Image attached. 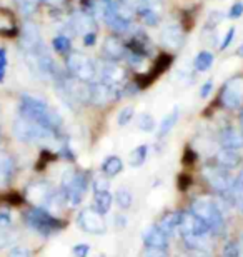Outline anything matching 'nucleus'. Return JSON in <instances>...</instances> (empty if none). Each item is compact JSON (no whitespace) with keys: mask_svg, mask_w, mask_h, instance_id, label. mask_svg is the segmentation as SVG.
<instances>
[{"mask_svg":"<svg viewBox=\"0 0 243 257\" xmlns=\"http://www.w3.org/2000/svg\"><path fill=\"white\" fill-rule=\"evenodd\" d=\"M211 87H213V84H211V82H205V84L201 85V89H200V97H201V99H206V97L210 95Z\"/></svg>","mask_w":243,"mask_h":257,"instance_id":"obj_44","label":"nucleus"},{"mask_svg":"<svg viewBox=\"0 0 243 257\" xmlns=\"http://www.w3.org/2000/svg\"><path fill=\"white\" fill-rule=\"evenodd\" d=\"M67 67H69V70L72 74L82 82H94L95 75H98L97 64L90 57H87L85 54H80V52H72L69 55Z\"/></svg>","mask_w":243,"mask_h":257,"instance_id":"obj_6","label":"nucleus"},{"mask_svg":"<svg viewBox=\"0 0 243 257\" xmlns=\"http://www.w3.org/2000/svg\"><path fill=\"white\" fill-rule=\"evenodd\" d=\"M233 37H235V27H230L228 29V32L225 34V37H223V40H221V44H220V50H225L228 45L231 44V40H233Z\"/></svg>","mask_w":243,"mask_h":257,"instance_id":"obj_42","label":"nucleus"},{"mask_svg":"<svg viewBox=\"0 0 243 257\" xmlns=\"http://www.w3.org/2000/svg\"><path fill=\"white\" fill-rule=\"evenodd\" d=\"M90 89V102L97 105L108 104V102L115 100V87H108L103 82H95V84L89 85Z\"/></svg>","mask_w":243,"mask_h":257,"instance_id":"obj_16","label":"nucleus"},{"mask_svg":"<svg viewBox=\"0 0 243 257\" xmlns=\"http://www.w3.org/2000/svg\"><path fill=\"white\" fill-rule=\"evenodd\" d=\"M243 15V2H236L231 5V9L228 10V17L230 19H240Z\"/></svg>","mask_w":243,"mask_h":257,"instance_id":"obj_39","label":"nucleus"},{"mask_svg":"<svg viewBox=\"0 0 243 257\" xmlns=\"http://www.w3.org/2000/svg\"><path fill=\"white\" fill-rule=\"evenodd\" d=\"M203 176L206 181L210 182V186L216 189L218 192H231V187H233L235 177L226 171V169H213L208 167L203 171Z\"/></svg>","mask_w":243,"mask_h":257,"instance_id":"obj_11","label":"nucleus"},{"mask_svg":"<svg viewBox=\"0 0 243 257\" xmlns=\"http://www.w3.org/2000/svg\"><path fill=\"white\" fill-rule=\"evenodd\" d=\"M192 214L208 225L211 234H220L225 227V217L218 200L211 197H198L192 204Z\"/></svg>","mask_w":243,"mask_h":257,"instance_id":"obj_4","label":"nucleus"},{"mask_svg":"<svg viewBox=\"0 0 243 257\" xmlns=\"http://www.w3.org/2000/svg\"><path fill=\"white\" fill-rule=\"evenodd\" d=\"M15 240V234L12 230H9V227H2L0 225V249H5L9 245H12Z\"/></svg>","mask_w":243,"mask_h":257,"instance_id":"obj_33","label":"nucleus"},{"mask_svg":"<svg viewBox=\"0 0 243 257\" xmlns=\"http://www.w3.org/2000/svg\"><path fill=\"white\" fill-rule=\"evenodd\" d=\"M236 55H240V57H243V45H240L238 50H236Z\"/></svg>","mask_w":243,"mask_h":257,"instance_id":"obj_49","label":"nucleus"},{"mask_svg":"<svg viewBox=\"0 0 243 257\" xmlns=\"http://www.w3.org/2000/svg\"><path fill=\"white\" fill-rule=\"evenodd\" d=\"M14 136L25 144H52L55 141V134L52 128L44 127L37 122L20 115L14 122Z\"/></svg>","mask_w":243,"mask_h":257,"instance_id":"obj_2","label":"nucleus"},{"mask_svg":"<svg viewBox=\"0 0 243 257\" xmlns=\"http://www.w3.org/2000/svg\"><path fill=\"white\" fill-rule=\"evenodd\" d=\"M220 144L223 149H231V151L243 149V134L233 127H226L220 132Z\"/></svg>","mask_w":243,"mask_h":257,"instance_id":"obj_18","label":"nucleus"},{"mask_svg":"<svg viewBox=\"0 0 243 257\" xmlns=\"http://www.w3.org/2000/svg\"><path fill=\"white\" fill-rule=\"evenodd\" d=\"M115 202H117V205L120 209H130V205H132V202H133V195H132V192H130V189H127V187H120L117 191V194H115Z\"/></svg>","mask_w":243,"mask_h":257,"instance_id":"obj_28","label":"nucleus"},{"mask_svg":"<svg viewBox=\"0 0 243 257\" xmlns=\"http://www.w3.org/2000/svg\"><path fill=\"white\" fill-rule=\"evenodd\" d=\"M238 255H240V247L235 242H230L225 245L223 257H238Z\"/></svg>","mask_w":243,"mask_h":257,"instance_id":"obj_40","label":"nucleus"},{"mask_svg":"<svg viewBox=\"0 0 243 257\" xmlns=\"http://www.w3.org/2000/svg\"><path fill=\"white\" fill-rule=\"evenodd\" d=\"M98 75H100V82H103L108 87H117L120 82L125 79V70L115 62H102L97 65Z\"/></svg>","mask_w":243,"mask_h":257,"instance_id":"obj_12","label":"nucleus"},{"mask_svg":"<svg viewBox=\"0 0 243 257\" xmlns=\"http://www.w3.org/2000/svg\"><path fill=\"white\" fill-rule=\"evenodd\" d=\"M108 187H110V182H108V179H107V177H103V176L95 177V181H94V189H95V192L108 191Z\"/></svg>","mask_w":243,"mask_h":257,"instance_id":"obj_36","label":"nucleus"},{"mask_svg":"<svg viewBox=\"0 0 243 257\" xmlns=\"http://www.w3.org/2000/svg\"><path fill=\"white\" fill-rule=\"evenodd\" d=\"M87 176L82 172H77L74 169H67L62 174V192L65 200L70 205H79L85 197L87 191Z\"/></svg>","mask_w":243,"mask_h":257,"instance_id":"obj_5","label":"nucleus"},{"mask_svg":"<svg viewBox=\"0 0 243 257\" xmlns=\"http://www.w3.org/2000/svg\"><path fill=\"white\" fill-rule=\"evenodd\" d=\"M238 247H240V255L243 257V237L240 239V245H238Z\"/></svg>","mask_w":243,"mask_h":257,"instance_id":"obj_50","label":"nucleus"},{"mask_svg":"<svg viewBox=\"0 0 243 257\" xmlns=\"http://www.w3.org/2000/svg\"><path fill=\"white\" fill-rule=\"evenodd\" d=\"M160 42H162L167 49L177 50L183 45V32L182 27L175 22H170L163 25L162 32H160Z\"/></svg>","mask_w":243,"mask_h":257,"instance_id":"obj_14","label":"nucleus"},{"mask_svg":"<svg viewBox=\"0 0 243 257\" xmlns=\"http://www.w3.org/2000/svg\"><path fill=\"white\" fill-rule=\"evenodd\" d=\"M20 115L27 117V119L37 122V124L49 127L52 131L59 128L64 120L59 115V112L52 109L49 102L42 99V97L35 94H24L22 95V104H20Z\"/></svg>","mask_w":243,"mask_h":257,"instance_id":"obj_1","label":"nucleus"},{"mask_svg":"<svg viewBox=\"0 0 243 257\" xmlns=\"http://www.w3.org/2000/svg\"><path fill=\"white\" fill-rule=\"evenodd\" d=\"M44 45L42 37H40V30L35 24L25 22L22 29V35H20V49L22 52H32V50L39 49Z\"/></svg>","mask_w":243,"mask_h":257,"instance_id":"obj_13","label":"nucleus"},{"mask_svg":"<svg viewBox=\"0 0 243 257\" xmlns=\"http://www.w3.org/2000/svg\"><path fill=\"white\" fill-rule=\"evenodd\" d=\"M180 232H182L185 242L190 249H203L208 247V237L211 234L210 227L203 220L196 217L195 214L188 212L183 214L182 225H180Z\"/></svg>","mask_w":243,"mask_h":257,"instance_id":"obj_3","label":"nucleus"},{"mask_svg":"<svg viewBox=\"0 0 243 257\" xmlns=\"http://www.w3.org/2000/svg\"><path fill=\"white\" fill-rule=\"evenodd\" d=\"M42 2L49 4V5H54V7H59V5L64 2V0H42Z\"/></svg>","mask_w":243,"mask_h":257,"instance_id":"obj_48","label":"nucleus"},{"mask_svg":"<svg viewBox=\"0 0 243 257\" xmlns=\"http://www.w3.org/2000/svg\"><path fill=\"white\" fill-rule=\"evenodd\" d=\"M211 64H213V55H211L208 50H201V52L196 55L195 60H193V65H195V69L198 70V72H205V70H208Z\"/></svg>","mask_w":243,"mask_h":257,"instance_id":"obj_26","label":"nucleus"},{"mask_svg":"<svg viewBox=\"0 0 243 257\" xmlns=\"http://www.w3.org/2000/svg\"><path fill=\"white\" fill-rule=\"evenodd\" d=\"M243 102V77H231L221 92V104L226 109H238Z\"/></svg>","mask_w":243,"mask_h":257,"instance_id":"obj_9","label":"nucleus"},{"mask_svg":"<svg viewBox=\"0 0 243 257\" xmlns=\"http://www.w3.org/2000/svg\"><path fill=\"white\" fill-rule=\"evenodd\" d=\"M140 257H168L167 250L165 249H155V247H147L142 252Z\"/></svg>","mask_w":243,"mask_h":257,"instance_id":"obj_37","label":"nucleus"},{"mask_svg":"<svg viewBox=\"0 0 243 257\" xmlns=\"http://www.w3.org/2000/svg\"><path fill=\"white\" fill-rule=\"evenodd\" d=\"M0 137H2V128H0Z\"/></svg>","mask_w":243,"mask_h":257,"instance_id":"obj_52","label":"nucleus"},{"mask_svg":"<svg viewBox=\"0 0 243 257\" xmlns=\"http://www.w3.org/2000/svg\"><path fill=\"white\" fill-rule=\"evenodd\" d=\"M103 52H105L108 59L118 60L125 52V49H123L122 42L117 37H107L105 42H103Z\"/></svg>","mask_w":243,"mask_h":257,"instance_id":"obj_20","label":"nucleus"},{"mask_svg":"<svg viewBox=\"0 0 243 257\" xmlns=\"http://www.w3.org/2000/svg\"><path fill=\"white\" fill-rule=\"evenodd\" d=\"M127 4L130 5V7L138 12V10L142 9H152V10H160L162 7V0H127Z\"/></svg>","mask_w":243,"mask_h":257,"instance_id":"obj_29","label":"nucleus"},{"mask_svg":"<svg viewBox=\"0 0 243 257\" xmlns=\"http://www.w3.org/2000/svg\"><path fill=\"white\" fill-rule=\"evenodd\" d=\"M155 119L152 114H142L138 117V127H140V131L143 132H153L155 131Z\"/></svg>","mask_w":243,"mask_h":257,"instance_id":"obj_32","label":"nucleus"},{"mask_svg":"<svg viewBox=\"0 0 243 257\" xmlns=\"http://www.w3.org/2000/svg\"><path fill=\"white\" fill-rule=\"evenodd\" d=\"M7 257H30V254L25 247H19V245H15V247H12V250L9 252Z\"/></svg>","mask_w":243,"mask_h":257,"instance_id":"obj_43","label":"nucleus"},{"mask_svg":"<svg viewBox=\"0 0 243 257\" xmlns=\"http://www.w3.org/2000/svg\"><path fill=\"white\" fill-rule=\"evenodd\" d=\"M138 15H140V19H142V22L143 24H147V25H157L158 24V20H160V15L157 10H152V9H142V10H138L137 12Z\"/></svg>","mask_w":243,"mask_h":257,"instance_id":"obj_30","label":"nucleus"},{"mask_svg":"<svg viewBox=\"0 0 243 257\" xmlns=\"http://www.w3.org/2000/svg\"><path fill=\"white\" fill-rule=\"evenodd\" d=\"M14 176V161L5 154H0V184H9Z\"/></svg>","mask_w":243,"mask_h":257,"instance_id":"obj_25","label":"nucleus"},{"mask_svg":"<svg viewBox=\"0 0 243 257\" xmlns=\"http://www.w3.org/2000/svg\"><path fill=\"white\" fill-rule=\"evenodd\" d=\"M27 197L37 205L45 210L52 209L57 205L62 195L55 192V189L50 186L49 182H34L27 187Z\"/></svg>","mask_w":243,"mask_h":257,"instance_id":"obj_7","label":"nucleus"},{"mask_svg":"<svg viewBox=\"0 0 243 257\" xmlns=\"http://www.w3.org/2000/svg\"><path fill=\"white\" fill-rule=\"evenodd\" d=\"M17 2H19L24 14H32L35 10V7H37L39 0H17Z\"/></svg>","mask_w":243,"mask_h":257,"instance_id":"obj_35","label":"nucleus"},{"mask_svg":"<svg viewBox=\"0 0 243 257\" xmlns=\"http://www.w3.org/2000/svg\"><path fill=\"white\" fill-rule=\"evenodd\" d=\"M75 257H87L90 252V245L89 244H77L74 249H72Z\"/></svg>","mask_w":243,"mask_h":257,"instance_id":"obj_38","label":"nucleus"},{"mask_svg":"<svg viewBox=\"0 0 243 257\" xmlns=\"http://www.w3.org/2000/svg\"><path fill=\"white\" fill-rule=\"evenodd\" d=\"M69 25H70L72 32L79 34V35H82V37H84L85 34H89V32H95L94 19L89 17L85 12H75L74 15H72Z\"/></svg>","mask_w":243,"mask_h":257,"instance_id":"obj_17","label":"nucleus"},{"mask_svg":"<svg viewBox=\"0 0 243 257\" xmlns=\"http://www.w3.org/2000/svg\"><path fill=\"white\" fill-rule=\"evenodd\" d=\"M133 115H135V109H133L132 105H127V107H123V109L118 112V117H117V122H118V125L123 127V125H127L128 122H130L133 119Z\"/></svg>","mask_w":243,"mask_h":257,"instance_id":"obj_31","label":"nucleus"},{"mask_svg":"<svg viewBox=\"0 0 243 257\" xmlns=\"http://www.w3.org/2000/svg\"><path fill=\"white\" fill-rule=\"evenodd\" d=\"M182 220H183V214L182 212H167L162 219H160L158 227L170 237V235H173L177 230H180Z\"/></svg>","mask_w":243,"mask_h":257,"instance_id":"obj_19","label":"nucleus"},{"mask_svg":"<svg viewBox=\"0 0 243 257\" xmlns=\"http://www.w3.org/2000/svg\"><path fill=\"white\" fill-rule=\"evenodd\" d=\"M112 202H113V195L108 192V191H100V192H95L94 195V205H95V210L98 214H107L108 210L112 207Z\"/></svg>","mask_w":243,"mask_h":257,"instance_id":"obj_22","label":"nucleus"},{"mask_svg":"<svg viewBox=\"0 0 243 257\" xmlns=\"http://www.w3.org/2000/svg\"><path fill=\"white\" fill-rule=\"evenodd\" d=\"M147 156H148V147L147 146H138L135 147L133 151L130 152V166L132 167H140L143 162L147 161Z\"/></svg>","mask_w":243,"mask_h":257,"instance_id":"obj_27","label":"nucleus"},{"mask_svg":"<svg viewBox=\"0 0 243 257\" xmlns=\"http://www.w3.org/2000/svg\"><path fill=\"white\" fill-rule=\"evenodd\" d=\"M143 244L145 247H155V249H167L168 245V235L158 227V224H152L147 227L142 234Z\"/></svg>","mask_w":243,"mask_h":257,"instance_id":"obj_15","label":"nucleus"},{"mask_svg":"<svg viewBox=\"0 0 243 257\" xmlns=\"http://www.w3.org/2000/svg\"><path fill=\"white\" fill-rule=\"evenodd\" d=\"M187 257H210V254L203 249H190Z\"/></svg>","mask_w":243,"mask_h":257,"instance_id":"obj_45","label":"nucleus"},{"mask_svg":"<svg viewBox=\"0 0 243 257\" xmlns=\"http://www.w3.org/2000/svg\"><path fill=\"white\" fill-rule=\"evenodd\" d=\"M178 117H180V109L178 107H173L172 112H170V114L162 120V124H160V128H158V137L160 139L168 136V134L172 132V128L178 122Z\"/></svg>","mask_w":243,"mask_h":257,"instance_id":"obj_24","label":"nucleus"},{"mask_svg":"<svg viewBox=\"0 0 243 257\" xmlns=\"http://www.w3.org/2000/svg\"><path fill=\"white\" fill-rule=\"evenodd\" d=\"M27 224H30L35 230H39L44 235H49L52 230L57 229V220L52 217L49 210L42 207L32 209L30 212H27Z\"/></svg>","mask_w":243,"mask_h":257,"instance_id":"obj_10","label":"nucleus"},{"mask_svg":"<svg viewBox=\"0 0 243 257\" xmlns=\"http://www.w3.org/2000/svg\"><path fill=\"white\" fill-rule=\"evenodd\" d=\"M52 45H54V49L60 54H65L70 50V40H69V37H65V35H59V37H55Z\"/></svg>","mask_w":243,"mask_h":257,"instance_id":"obj_34","label":"nucleus"},{"mask_svg":"<svg viewBox=\"0 0 243 257\" xmlns=\"http://www.w3.org/2000/svg\"><path fill=\"white\" fill-rule=\"evenodd\" d=\"M216 161L223 169H233L240 164V156L231 149H221V151L216 154Z\"/></svg>","mask_w":243,"mask_h":257,"instance_id":"obj_21","label":"nucleus"},{"mask_svg":"<svg viewBox=\"0 0 243 257\" xmlns=\"http://www.w3.org/2000/svg\"><path fill=\"white\" fill-rule=\"evenodd\" d=\"M10 222H12L10 215L7 212H0V225L2 227H10Z\"/></svg>","mask_w":243,"mask_h":257,"instance_id":"obj_47","label":"nucleus"},{"mask_svg":"<svg viewBox=\"0 0 243 257\" xmlns=\"http://www.w3.org/2000/svg\"><path fill=\"white\" fill-rule=\"evenodd\" d=\"M77 224L82 230L89 234L102 235L107 232V224L103 220L102 214H98L95 209H84L77 215Z\"/></svg>","mask_w":243,"mask_h":257,"instance_id":"obj_8","label":"nucleus"},{"mask_svg":"<svg viewBox=\"0 0 243 257\" xmlns=\"http://www.w3.org/2000/svg\"><path fill=\"white\" fill-rule=\"evenodd\" d=\"M102 171L108 177H113V176H117V174H120L123 171L122 159L117 156H108L102 164Z\"/></svg>","mask_w":243,"mask_h":257,"instance_id":"obj_23","label":"nucleus"},{"mask_svg":"<svg viewBox=\"0 0 243 257\" xmlns=\"http://www.w3.org/2000/svg\"><path fill=\"white\" fill-rule=\"evenodd\" d=\"M240 124H241V128H243V110H241V114H240Z\"/></svg>","mask_w":243,"mask_h":257,"instance_id":"obj_51","label":"nucleus"},{"mask_svg":"<svg viewBox=\"0 0 243 257\" xmlns=\"http://www.w3.org/2000/svg\"><path fill=\"white\" fill-rule=\"evenodd\" d=\"M82 39H84V44L85 45H94L95 40H97V34L95 32H89V34H85Z\"/></svg>","mask_w":243,"mask_h":257,"instance_id":"obj_46","label":"nucleus"},{"mask_svg":"<svg viewBox=\"0 0 243 257\" xmlns=\"http://www.w3.org/2000/svg\"><path fill=\"white\" fill-rule=\"evenodd\" d=\"M5 70H7V52L0 49V82L5 79Z\"/></svg>","mask_w":243,"mask_h":257,"instance_id":"obj_41","label":"nucleus"}]
</instances>
